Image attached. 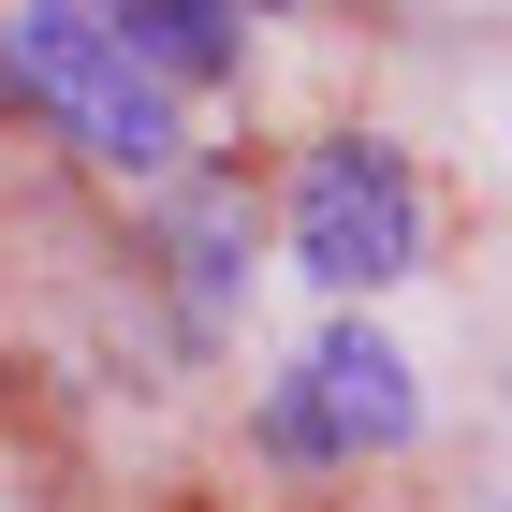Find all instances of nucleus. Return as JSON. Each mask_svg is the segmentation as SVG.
I'll return each instance as SVG.
<instances>
[{"label":"nucleus","instance_id":"nucleus-1","mask_svg":"<svg viewBox=\"0 0 512 512\" xmlns=\"http://www.w3.org/2000/svg\"><path fill=\"white\" fill-rule=\"evenodd\" d=\"M0 88L30 103V118H59L103 176H176V88L132 59L118 0H0Z\"/></svg>","mask_w":512,"mask_h":512},{"label":"nucleus","instance_id":"nucleus-2","mask_svg":"<svg viewBox=\"0 0 512 512\" xmlns=\"http://www.w3.org/2000/svg\"><path fill=\"white\" fill-rule=\"evenodd\" d=\"M410 425H425V381H410V352L381 322H322L293 352V381L264 395V454H293V469H366Z\"/></svg>","mask_w":512,"mask_h":512},{"label":"nucleus","instance_id":"nucleus-3","mask_svg":"<svg viewBox=\"0 0 512 512\" xmlns=\"http://www.w3.org/2000/svg\"><path fill=\"white\" fill-rule=\"evenodd\" d=\"M293 264L322 293H381V278L425 264V176H410V147H381V132L308 147V176H293Z\"/></svg>","mask_w":512,"mask_h":512},{"label":"nucleus","instance_id":"nucleus-4","mask_svg":"<svg viewBox=\"0 0 512 512\" xmlns=\"http://www.w3.org/2000/svg\"><path fill=\"white\" fill-rule=\"evenodd\" d=\"M278 0H118V30H132V59H147L161 88L176 74H220L235 59V30H264Z\"/></svg>","mask_w":512,"mask_h":512}]
</instances>
